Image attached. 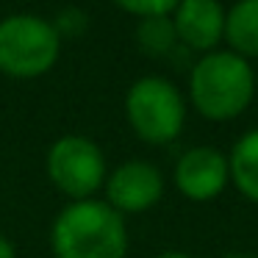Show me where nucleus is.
<instances>
[{
    "label": "nucleus",
    "mask_w": 258,
    "mask_h": 258,
    "mask_svg": "<svg viewBox=\"0 0 258 258\" xmlns=\"http://www.w3.org/2000/svg\"><path fill=\"white\" fill-rule=\"evenodd\" d=\"M50 247L56 258H125V217L106 200H75L53 222Z\"/></svg>",
    "instance_id": "f257e3e1"
},
{
    "label": "nucleus",
    "mask_w": 258,
    "mask_h": 258,
    "mask_svg": "<svg viewBox=\"0 0 258 258\" xmlns=\"http://www.w3.org/2000/svg\"><path fill=\"white\" fill-rule=\"evenodd\" d=\"M255 97V75L247 58L230 50L200 56L189 75V100L197 114L211 122H230L250 108Z\"/></svg>",
    "instance_id": "f03ea898"
},
{
    "label": "nucleus",
    "mask_w": 258,
    "mask_h": 258,
    "mask_svg": "<svg viewBox=\"0 0 258 258\" xmlns=\"http://www.w3.org/2000/svg\"><path fill=\"white\" fill-rule=\"evenodd\" d=\"M61 53L56 25L36 14H12L0 20V75L34 81L50 73Z\"/></svg>",
    "instance_id": "7ed1b4c3"
},
{
    "label": "nucleus",
    "mask_w": 258,
    "mask_h": 258,
    "mask_svg": "<svg viewBox=\"0 0 258 258\" xmlns=\"http://www.w3.org/2000/svg\"><path fill=\"white\" fill-rule=\"evenodd\" d=\"M125 117L134 134L147 145H169L186 125V100L167 78L145 75L125 95Z\"/></svg>",
    "instance_id": "20e7f679"
},
{
    "label": "nucleus",
    "mask_w": 258,
    "mask_h": 258,
    "mask_svg": "<svg viewBox=\"0 0 258 258\" xmlns=\"http://www.w3.org/2000/svg\"><path fill=\"white\" fill-rule=\"evenodd\" d=\"M47 178L70 200H92L97 189L106 186L108 169L103 150L81 134H67L56 139L47 150Z\"/></svg>",
    "instance_id": "39448f33"
},
{
    "label": "nucleus",
    "mask_w": 258,
    "mask_h": 258,
    "mask_svg": "<svg viewBox=\"0 0 258 258\" xmlns=\"http://www.w3.org/2000/svg\"><path fill=\"white\" fill-rule=\"evenodd\" d=\"M106 203L117 214H145L161 200L164 195V175L156 164L145 158L122 161L111 169L106 178Z\"/></svg>",
    "instance_id": "423d86ee"
},
{
    "label": "nucleus",
    "mask_w": 258,
    "mask_h": 258,
    "mask_svg": "<svg viewBox=\"0 0 258 258\" xmlns=\"http://www.w3.org/2000/svg\"><path fill=\"white\" fill-rule=\"evenodd\" d=\"M175 186L183 197L195 203H208L222 195V189L230 180L228 156L217 147H189L175 164Z\"/></svg>",
    "instance_id": "0eeeda50"
},
{
    "label": "nucleus",
    "mask_w": 258,
    "mask_h": 258,
    "mask_svg": "<svg viewBox=\"0 0 258 258\" xmlns=\"http://www.w3.org/2000/svg\"><path fill=\"white\" fill-rule=\"evenodd\" d=\"M175 36L195 53H214L225 39V6L219 0H180L169 14Z\"/></svg>",
    "instance_id": "6e6552de"
},
{
    "label": "nucleus",
    "mask_w": 258,
    "mask_h": 258,
    "mask_svg": "<svg viewBox=\"0 0 258 258\" xmlns=\"http://www.w3.org/2000/svg\"><path fill=\"white\" fill-rule=\"evenodd\" d=\"M225 42L241 58H258V0H236L225 9Z\"/></svg>",
    "instance_id": "1a4fd4ad"
},
{
    "label": "nucleus",
    "mask_w": 258,
    "mask_h": 258,
    "mask_svg": "<svg viewBox=\"0 0 258 258\" xmlns=\"http://www.w3.org/2000/svg\"><path fill=\"white\" fill-rule=\"evenodd\" d=\"M228 169L230 183L239 189V195L258 203V128L247 131L236 139L228 156Z\"/></svg>",
    "instance_id": "9d476101"
},
{
    "label": "nucleus",
    "mask_w": 258,
    "mask_h": 258,
    "mask_svg": "<svg viewBox=\"0 0 258 258\" xmlns=\"http://www.w3.org/2000/svg\"><path fill=\"white\" fill-rule=\"evenodd\" d=\"M136 45H139L147 56H164V53H169L175 45H178L172 20L169 17L139 20V28H136Z\"/></svg>",
    "instance_id": "9b49d317"
},
{
    "label": "nucleus",
    "mask_w": 258,
    "mask_h": 258,
    "mask_svg": "<svg viewBox=\"0 0 258 258\" xmlns=\"http://www.w3.org/2000/svg\"><path fill=\"white\" fill-rule=\"evenodd\" d=\"M125 14H134L139 20L147 17H169L180 0H114Z\"/></svg>",
    "instance_id": "f8f14e48"
},
{
    "label": "nucleus",
    "mask_w": 258,
    "mask_h": 258,
    "mask_svg": "<svg viewBox=\"0 0 258 258\" xmlns=\"http://www.w3.org/2000/svg\"><path fill=\"white\" fill-rule=\"evenodd\" d=\"M84 23L86 20H84V14H81L78 9H67L53 25H56L58 36H64V34H78V31L84 28Z\"/></svg>",
    "instance_id": "ddd939ff"
},
{
    "label": "nucleus",
    "mask_w": 258,
    "mask_h": 258,
    "mask_svg": "<svg viewBox=\"0 0 258 258\" xmlns=\"http://www.w3.org/2000/svg\"><path fill=\"white\" fill-rule=\"evenodd\" d=\"M0 258H17V252H14V244L6 239V236H0Z\"/></svg>",
    "instance_id": "4468645a"
},
{
    "label": "nucleus",
    "mask_w": 258,
    "mask_h": 258,
    "mask_svg": "<svg viewBox=\"0 0 258 258\" xmlns=\"http://www.w3.org/2000/svg\"><path fill=\"white\" fill-rule=\"evenodd\" d=\"M156 258H195V255H189V252H178V250H167V252H161V255H156Z\"/></svg>",
    "instance_id": "2eb2a0df"
},
{
    "label": "nucleus",
    "mask_w": 258,
    "mask_h": 258,
    "mask_svg": "<svg viewBox=\"0 0 258 258\" xmlns=\"http://www.w3.org/2000/svg\"><path fill=\"white\" fill-rule=\"evenodd\" d=\"M225 258H258L255 252H241V250H233V252H228Z\"/></svg>",
    "instance_id": "dca6fc26"
}]
</instances>
